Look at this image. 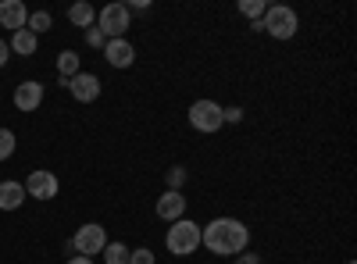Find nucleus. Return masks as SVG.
<instances>
[{"instance_id":"12","label":"nucleus","mask_w":357,"mask_h":264,"mask_svg":"<svg viewBox=\"0 0 357 264\" xmlns=\"http://www.w3.org/2000/svg\"><path fill=\"white\" fill-rule=\"evenodd\" d=\"M25 22H29V11H25L22 0H4V4H0V25L4 29L18 33V29H25Z\"/></svg>"},{"instance_id":"3","label":"nucleus","mask_w":357,"mask_h":264,"mask_svg":"<svg viewBox=\"0 0 357 264\" xmlns=\"http://www.w3.org/2000/svg\"><path fill=\"white\" fill-rule=\"evenodd\" d=\"M261 25H264L268 36H275V40H293L296 29H301V18H296V11L286 8V4H268Z\"/></svg>"},{"instance_id":"2","label":"nucleus","mask_w":357,"mask_h":264,"mask_svg":"<svg viewBox=\"0 0 357 264\" xmlns=\"http://www.w3.org/2000/svg\"><path fill=\"white\" fill-rule=\"evenodd\" d=\"M165 247H168L172 257H193L197 247H200V225L197 222H186V218L172 222L168 236H165Z\"/></svg>"},{"instance_id":"13","label":"nucleus","mask_w":357,"mask_h":264,"mask_svg":"<svg viewBox=\"0 0 357 264\" xmlns=\"http://www.w3.org/2000/svg\"><path fill=\"white\" fill-rule=\"evenodd\" d=\"M25 203V186L18 179H4L0 183V211H18Z\"/></svg>"},{"instance_id":"16","label":"nucleus","mask_w":357,"mask_h":264,"mask_svg":"<svg viewBox=\"0 0 357 264\" xmlns=\"http://www.w3.org/2000/svg\"><path fill=\"white\" fill-rule=\"evenodd\" d=\"M57 72H61V79H75L82 68H79V54L75 50H61L57 54Z\"/></svg>"},{"instance_id":"22","label":"nucleus","mask_w":357,"mask_h":264,"mask_svg":"<svg viewBox=\"0 0 357 264\" xmlns=\"http://www.w3.org/2000/svg\"><path fill=\"white\" fill-rule=\"evenodd\" d=\"M15 154V132L11 129H0V161H8Z\"/></svg>"},{"instance_id":"25","label":"nucleus","mask_w":357,"mask_h":264,"mask_svg":"<svg viewBox=\"0 0 357 264\" xmlns=\"http://www.w3.org/2000/svg\"><path fill=\"white\" fill-rule=\"evenodd\" d=\"M236 264H261V257L254 250H243V254H236Z\"/></svg>"},{"instance_id":"26","label":"nucleus","mask_w":357,"mask_h":264,"mask_svg":"<svg viewBox=\"0 0 357 264\" xmlns=\"http://www.w3.org/2000/svg\"><path fill=\"white\" fill-rule=\"evenodd\" d=\"M8 54H11V47H8L4 40H0V68H4V65H8Z\"/></svg>"},{"instance_id":"5","label":"nucleus","mask_w":357,"mask_h":264,"mask_svg":"<svg viewBox=\"0 0 357 264\" xmlns=\"http://www.w3.org/2000/svg\"><path fill=\"white\" fill-rule=\"evenodd\" d=\"M190 125L197 129V132H204V136H211V132H218L225 122H222V104H215V100H193L190 104Z\"/></svg>"},{"instance_id":"10","label":"nucleus","mask_w":357,"mask_h":264,"mask_svg":"<svg viewBox=\"0 0 357 264\" xmlns=\"http://www.w3.org/2000/svg\"><path fill=\"white\" fill-rule=\"evenodd\" d=\"M154 211H158L161 222H178V218H186V196L175 193V189H165L161 200L154 203Z\"/></svg>"},{"instance_id":"14","label":"nucleus","mask_w":357,"mask_h":264,"mask_svg":"<svg viewBox=\"0 0 357 264\" xmlns=\"http://www.w3.org/2000/svg\"><path fill=\"white\" fill-rule=\"evenodd\" d=\"M15 54H22V57H33L36 54V47H40V40L29 33V29H18V33H11V43H8Z\"/></svg>"},{"instance_id":"18","label":"nucleus","mask_w":357,"mask_h":264,"mask_svg":"<svg viewBox=\"0 0 357 264\" xmlns=\"http://www.w3.org/2000/svg\"><path fill=\"white\" fill-rule=\"evenodd\" d=\"M100 254H104L107 264H129V247L126 243H107Z\"/></svg>"},{"instance_id":"24","label":"nucleus","mask_w":357,"mask_h":264,"mask_svg":"<svg viewBox=\"0 0 357 264\" xmlns=\"http://www.w3.org/2000/svg\"><path fill=\"white\" fill-rule=\"evenodd\" d=\"M86 43H89V47H97V50H104V43H107V40H104L100 29L93 25V29H86Z\"/></svg>"},{"instance_id":"19","label":"nucleus","mask_w":357,"mask_h":264,"mask_svg":"<svg viewBox=\"0 0 357 264\" xmlns=\"http://www.w3.org/2000/svg\"><path fill=\"white\" fill-rule=\"evenodd\" d=\"M264 11H268L264 0H240V15H243V18H250V22H261V18H264Z\"/></svg>"},{"instance_id":"11","label":"nucleus","mask_w":357,"mask_h":264,"mask_svg":"<svg viewBox=\"0 0 357 264\" xmlns=\"http://www.w3.org/2000/svg\"><path fill=\"white\" fill-rule=\"evenodd\" d=\"M43 104V82L29 79V82H18L15 86V107L18 111H36Z\"/></svg>"},{"instance_id":"6","label":"nucleus","mask_w":357,"mask_h":264,"mask_svg":"<svg viewBox=\"0 0 357 264\" xmlns=\"http://www.w3.org/2000/svg\"><path fill=\"white\" fill-rule=\"evenodd\" d=\"M104 247H107V232H104V225H97V222L82 225V228L75 232V240H72V250H75L79 257H97Z\"/></svg>"},{"instance_id":"7","label":"nucleus","mask_w":357,"mask_h":264,"mask_svg":"<svg viewBox=\"0 0 357 264\" xmlns=\"http://www.w3.org/2000/svg\"><path fill=\"white\" fill-rule=\"evenodd\" d=\"M22 186H25V196H33V200H54L57 189H61L54 171H29V179Z\"/></svg>"},{"instance_id":"9","label":"nucleus","mask_w":357,"mask_h":264,"mask_svg":"<svg viewBox=\"0 0 357 264\" xmlns=\"http://www.w3.org/2000/svg\"><path fill=\"white\" fill-rule=\"evenodd\" d=\"M104 61L111 68H132L136 65V47L129 40H107L104 43Z\"/></svg>"},{"instance_id":"15","label":"nucleus","mask_w":357,"mask_h":264,"mask_svg":"<svg viewBox=\"0 0 357 264\" xmlns=\"http://www.w3.org/2000/svg\"><path fill=\"white\" fill-rule=\"evenodd\" d=\"M68 22H72L75 29H93V25H97L93 4H72V8H68Z\"/></svg>"},{"instance_id":"27","label":"nucleus","mask_w":357,"mask_h":264,"mask_svg":"<svg viewBox=\"0 0 357 264\" xmlns=\"http://www.w3.org/2000/svg\"><path fill=\"white\" fill-rule=\"evenodd\" d=\"M68 264H93V257H79L75 254V257H68Z\"/></svg>"},{"instance_id":"1","label":"nucleus","mask_w":357,"mask_h":264,"mask_svg":"<svg viewBox=\"0 0 357 264\" xmlns=\"http://www.w3.org/2000/svg\"><path fill=\"white\" fill-rule=\"evenodd\" d=\"M200 247H207L218 257H236L250 250V228L240 218H215L200 225Z\"/></svg>"},{"instance_id":"20","label":"nucleus","mask_w":357,"mask_h":264,"mask_svg":"<svg viewBox=\"0 0 357 264\" xmlns=\"http://www.w3.org/2000/svg\"><path fill=\"white\" fill-rule=\"evenodd\" d=\"M165 183H168V189L183 193V186H186V168H183V164H172V168L165 171Z\"/></svg>"},{"instance_id":"4","label":"nucleus","mask_w":357,"mask_h":264,"mask_svg":"<svg viewBox=\"0 0 357 264\" xmlns=\"http://www.w3.org/2000/svg\"><path fill=\"white\" fill-rule=\"evenodd\" d=\"M132 25V11L126 4H107L104 11H97V29L104 33V40H126Z\"/></svg>"},{"instance_id":"17","label":"nucleus","mask_w":357,"mask_h":264,"mask_svg":"<svg viewBox=\"0 0 357 264\" xmlns=\"http://www.w3.org/2000/svg\"><path fill=\"white\" fill-rule=\"evenodd\" d=\"M25 29H29V33H33L36 40H40V33H50V29H54V18H50V11H36V15H29Z\"/></svg>"},{"instance_id":"23","label":"nucleus","mask_w":357,"mask_h":264,"mask_svg":"<svg viewBox=\"0 0 357 264\" xmlns=\"http://www.w3.org/2000/svg\"><path fill=\"white\" fill-rule=\"evenodd\" d=\"M222 122L225 125H240L243 122V107H236V104L232 107H222Z\"/></svg>"},{"instance_id":"21","label":"nucleus","mask_w":357,"mask_h":264,"mask_svg":"<svg viewBox=\"0 0 357 264\" xmlns=\"http://www.w3.org/2000/svg\"><path fill=\"white\" fill-rule=\"evenodd\" d=\"M129 264H158V257L151 247H136V250H129Z\"/></svg>"},{"instance_id":"8","label":"nucleus","mask_w":357,"mask_h":264,"mask_svg":"<svg viewBox=\"0 0 357 264\" xmlns=\"http://www.w3.org/2000/svg\"><path fill=\"white\" fill-rule=\"evenodd\" d=\"M68 93L79 100V104H93L100 97V79L93 72H79L75 79H68Z\"/></svg>"}]
</instances>
